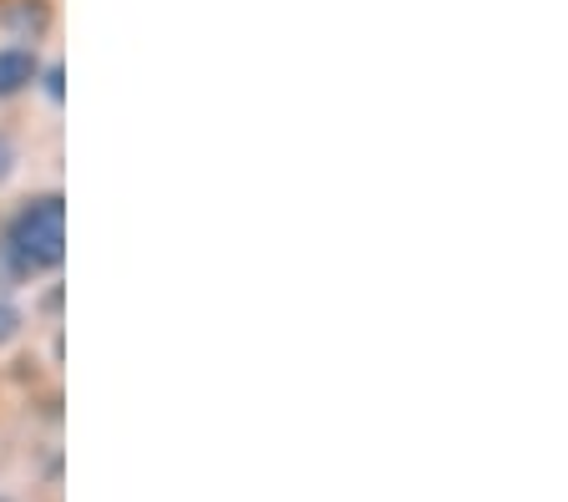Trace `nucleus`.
<instances>
[{
	"mask_svg": "<svg viewBox=\"0 0 568 502\" xmlns=\"http://www.w3.org/2000/svg\"><path fill=\"white\" fill-rule=\"evenodd\" d=\"M16 325H21V315H16L11 305H0V346H6V340L16 335Z\"/></svg>",
	"mask_w": 568,
	"mask_h": 502,
	"instance_id": "3",
	"label": "nucleus"
},
{
	"mask_svg": "<svg viewBox=\"0 0 568 502\" xmlns=\"http://www.w3.org/2000/svg\"><path fill=\"white\" fill-rule=\"evenodd\" d=\"M6 173H11V143L0 137V178H6Z\"/></svg>",
	"mask_w": 568,
	"mask_h": 502,
	"instance_id": "5",
	"label": "nucleus"
},
{
	"mask_svg": "<svg viewBox=\"0 0 568 502\" xmlns=\"http://www.w3.org/2000/svg\"><path fill=\"white\" fill-rule=\"evenodd\" d=\"M11 21H16V25H41V21H47V16H41V11H16Z\"/></svg>",
	"mask_w": 568,
	"mask_h": 502,
	"instance_id": "4",
	"label": "nucleus"
},
{
	"mask_svg": "<svg viewBox=\"0 0 568 502\" xmlns=\"http://www.w3.org/2000/svg\"><path fill=\"white\" fill-rule=\"evenodd\" d=\"M11 254L21 269H57L67 254V208L61 198H36L11 224Z\"/></svg>",
	"mask_w": 568,
	"mask_h": 502,
	"instance_id": "1",
	"label": "nucleus"
},
{
	"mask_svg": "<svg viewBox=\"0 0 568 502\" xmlns=\"http://www.w3.org/2000/svg\"><path fill=\"white\" fill-rule=\"evenodd\" d=\"M31 76H36V57H31V51H0V96L21 92Z\"/></svg>",
	"mask_w": 568,
	"mask_h": 502,
	"instance_id": "2",
	"label": "nucleus"
}]
</instances>
